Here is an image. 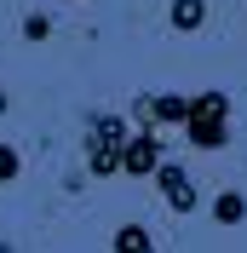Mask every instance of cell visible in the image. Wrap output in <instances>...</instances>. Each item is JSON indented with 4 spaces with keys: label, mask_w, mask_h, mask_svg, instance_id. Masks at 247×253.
I'll return each instance as SVG.
<instances>
[{
    "label": "cell",
    "mask_w": 247,
    "mask_h": 253,
    "mask_svg": "<svg viewBox=\"0 0 247 253\" xmlns=\"http://www.w3.org/2000/svg\"><path fill=\"white\" fill-rule=\"evenodd\" d=\"M126 121L121 115H109V110H98L92 121H86V173L92 178H115L121 173V156H126Z\"/></svg>",
    "instance_id": "1"
},
{
    "label": "cell",
    "mask_w": 247,
    "mask_h": 253,
    "mask_svg": "<svg viewBox=\"0 0 247 253\" xmlns=\"http://www.w3.org/2000/svg\"><path fill=\"white\" fill-rule=\"evenodd\" d=\"M184 138L196 150H224L230 144V98L218 92H196L190 98V115H184Z\"/></svg>",
    "instance_id": "2"
},
{
    "label": "cell",
    "mask_w": 247,
    "mask_h": 253,
    "mask_svg": "<svg viewBox=\"0 0 247 253\" xmlns=\"http://www.w3.org/2000/svg\"><path fill=\"white\" fill-rule=\"evenodd\" d=\"M167 161V144H161V132L155 126H144V132H132L126 138V156H121V173L132 178H155V167Z\"/></svg>",
    "instance_id": "3"
},
{
    "label": "cell",
    "mask_w": 247,
    "mask_h": 253,
    "mask_svg": "<svg viewBox=\"0 0 247 253\" xmlns=\"http://www.w3.org/2000/svg\"><path fill=\"white\" fill-rule=\"evenodd\" d=\"M155 190H161V202H167L172 213H196L201 207L196 184H190V173L178 167V161H161V167H155Z\"/></svg>",
    "instance_id": "4"
},
{
    "label": "cell",
    "mask_w": 247,
    "mask_h": 253,
    "mask_svg": "<svg viewBox=\"0 0 247 253\" xmlns=\"http://www.w3.org/2000/svg\"><path fill=\"white\" fill-rule=\"evenodd\" d=\"M132 110H138V121H144V126H184L190 98H184V92H144Z\"/></svg>",
    "instance_id": "5"
},
{
    "label": "cell",
    "mask_w": 247,
    "mask_h": 253,
    "mask_svg": "<svg viewBox=\"0 0 247 253\" xmlns=\"http://www.w3.org/2000/svg\"><path fill=\"white\" fill-rule=\"evenodd\" d=\"M172 29H178V35H196L201 29V23H207V0H172Z\"/></svg>",
    "instance_id": "6"
},
{
    "label": "cell",
    "mask_w": 247,
    "mask_h": 253,
    "mask_svg": "<svg viewBox=\"0 0 247 253\" xmlns=\"http://www.w3.org/2000/svg\"><path fill=\"white\" fill-rule=\"evenodd\" d=\"M213 219L218 224H242L247 219V196H242V190H218V196H213Z\"/></svg>",
    "instance_id": "7"
},
{
    "label": "cell",
    "mask_w": 247,
    "mask_h": 253,
    "mask_svg": "<svg viewBox=\"0 0 247 253\" xmlns=\"http://www.w3.org/2000/svg\"><path fill=\"white\" fill-rule=\"evenodd\" d=\"M115 253H155V236L132 219V224H121V230H115Z\"/></svg>",
    "instance_id": "8"
},
{
    "label": "cell",
    "mask_w": 247,
    "mask_h": 253,
    "mask_svg": "<svg viewBox=\"0 0 247 253\" xmlns=\"http://www.w3.org/2000/svg\"><path fill=\"white\" fill-rule=\"evenodd\" d=\"M17 173H23V156H17L12 144H0V184H12Z\"/></svg>",
    "instance_id": "9"
},
{
    "label": "cell",
    "mask_w": 247,
    "mask_h": 253,
    "mask_svg": "<svg viewBox=\"0 0 247 253\" xmlns=\"http://www.w3.org/2000/svg\"><path fill=\"white\" fill-rule=\"evenodd\" d=\"M23 35H29V41H46V35H52V17L46 12H29V17H23Z\"/></svg>",
    "instance_id": "10"
},
{
    "label": "cell",
    "mask_w": 247,
    "mask_h": 253,
    "mask_svg": "<svg viewBox=\"0 0 247 253\" xmlns=\"http://www.w3.org/2000/svg\"><path fill=\"white\" fill-rule=\"evenodd\" d=\"M0 115H6V92H0Z\"/></svg>",
    "instance_id": "11"
}]
</instances>
